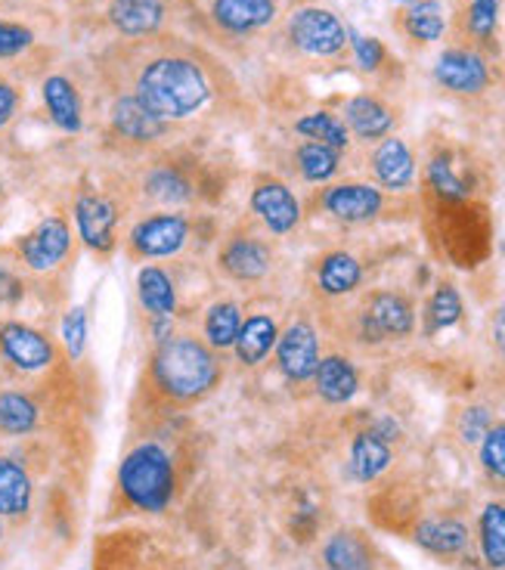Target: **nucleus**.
I'll list each match as a JSON object with an SVG mask.
<instances>
[{
    "label": "nucleus",
    "mask_w": 505,
    "mask_h": 570,
    "mask_svg": "<svg viewBox=\"0 0 505 570\" xmlns=\"http://www.w3.org/2000/svg\"><path fill=\"white\" fill-rule=\"evenodd\" d=\"M16 102H20V97H16V90L10 87L7 82H0V127L13 119V112H16Z\"/></svg>",
    "instance_id": "c03bdc74"
},
{
    "label": "nucleus",
    "mask_w": 505,
    "mask_h": 570,
    "mask_svg": "<svg viewBox=\"0 0 505 570\" xmlns=\"http://www.w3.org/2000/svg\"><path fill=\"white\" fill-rule=\"evenodd\" d=\"M481 459H484L486 469L505 481V425H496L486 431L484 447H481Z\"/></svg>",
    "instance_id": "58836bf2"
},
{
    "label": "nucleus",
    "mask_w": 505,
    "mask_h": 570,
    "mask_svg": "<svg viewBox=\"0 0 505 570\" xmlns=\"http://www.w3.org/2000/svg\"><path fill=\"white\" fill-rule=\"evenodd\" d=\"M124 496L137 506V509L146 511H162L171 496H174V471H171V462L164 456L162 447H137L127 459H124L122 474Z\"/></svg>",
    "instance_id": "7ed1b4c3"
},
{
    "label": "nucleus",
    "mask_w": 505,
    "mask_h": 570,
    "mask_svg": "<svg viewBox=\"0 0 505 570\" xmlns=\"http://www.w3.org/2000/svg\"><path fill=\"white\" fill-rule=\"evenodd\" d=\"M44 102H47L53 122L60 124L62 131H69V134L82 131V100H78L72 82H65L60 75L47 78L44 82Z\"/></svg>",
    "instance_id": "aec40b11"
},
{
    "label": "nucleus",
    "mask_w": 505,
    "mask_h": 570,
    "mask_svg": "<svg viewBox=\"0 0 505 570\" xmlns=\"http://www.w3.org/2000/svg\"><path fill=\"white\" fill-rule=\"evenodd\" d=\"M313 375H317L320 397L329 400V404H347L357 394V385H360L357 369L350 367L344 357H325V360H320V367H317Z\"/></svg>",
    "instance_id": "a211bd4d"
},
{
    "label": "nucleus",
    "mask_w": 505,
    "mask_h": 570,
    "mask_svg": "<svg viewBox=\"0 0 505 570\" xmlns=\"http://www.w3.org/2000/svg\"><path fill=\"white\" fill-rule=\"evenodd\" d=\"M32 503V481L20 462L0 456V515H22Z\"/></svg>",
    "instance_id": "4be33fe9"
},
{
    "label": "nucleus",
    "mask_w": 505,
    "mask_h": 570,
    "mask_svg": "<svg viewBox=\"0 0 505 570\" xmlns=\"http://www.w3.org/2000/svg\"><path fill=\"white\" fill-rule=\"evenodd\" d=\"M251 208L258 211L263 224L270 226L273 233H288L295 230L298 218H301V208H298V199L288 193V186L276 184V181H267L255 189L251 196Z\"/></svg>",
    "instance_id": "f8f14e48"
},
{
    "label": "nucleus",
    "mask_w": 505,
    "mask_h": 570,
    "mask_svg": "<svg viewBox=\"0 0 505 570\" xmlns=\"http://www.w3.org/2000/svg\"><path fill=\"white\" fill-rule=\"evenodd\" d=\"M223 267L236 280H261L270 267V251L255 239H236L223 251Z\"/></svg>",
    "instance_id": "412c9836"
},
{
    "label": "nucleus",
    "mask_w": 505,
    "mask_h": 570,
    "mask_svg": "<svg viewBox=\"0 0 505 570\" xmlns=\"http://www.w3.org/2000/svg\"><path fill=\"white\" fill-rule=\"evenodd\" d=\"M112 124L115 131L127 137V140H156L164 134V119L156 115L146 102L134 94V97H122L112 106Z\"/></svg>",
    "instance_id": "4468645a"
},
{
    "label": "nucleus",
    "mask_w": 505,
    "mask_h": 570,
    "mask_svg": "<svg viewBox=\"0 0 505 570\" xmlns=\"http://www.w3.org/2000/svg\"><path fill=\"white\" fill-rule=\"evenodd\" d=\"M62 338L72 357H82L84 342H87V317H84L82 307L69 310V317L62 320Z\"/></svg>",
    "instance_id": "ea45409f"
},
{
    "label": "nucleus",
    "mask_w": 505,
    "mask_h": 570,
    "mask_svg": "<svg viewBox=\"0 0 505 570\" xmlns=\"http://www.w3.org/2000/svg\"><path fill=\"white\" fill-rule=\"evenodd\" d=\"M146 189H149L159 202H183V199H189V184L183 181L177 171H171V168L156 171V174L146 181Z\"/></svg>",
    "instance_id": "c9c22d12"
},
{
    "label": "nucleus",
    "mask_w": 505,
    "mask_h": 570,
    "mask_svg": "<svg viewBox=\"0 0 505 570\" xmlns=\"http://www.w3.org/2000/svg\"><path fill=\"white\" fill-rule=\"evenodd\" d=\"M401 3H412V0H401Z\"/></svg>",
    "instance_id": "de8ad7c7"
},
{
    "label": "nucleus",
    "mask_w": 505,
    "mask_h": 570,
    "mask_svg": "<svg viewBox=\"0 0 505 570\" xmlns=\"http://www.w3.org/2000/svg\"><path fill=\"white\" fill-rule=\"evenodd\" d=\"M75 221L82 230V239L94 251H109L115 243V208L100 196H84L75 205Z\"/></svg>",
    "instance_id": "ddd939ff"
},
{
    "label": "nucleus",
    "mask_w": 505,
    "mask_h": 570,
    "mask_svg": "<svg viewBox=\"0 0 505 570\" xmlns=\"http://www.w3.org/2000/svg\"><path fill=\"white\" fill-rule=\"evenodd\" d=\"M186 233H189V226L183 218L159 214V218H149V221L134 226L131 243L146 258H164V255H174L186 243Z\"/></svg>",
    "instance_id": "9d476101"
},
{
    "label": "nucleus",
    "mask_w": 505,
    "mask_h": 570,
    "mask_svg": "<svg viewBox=\"0 0 505 570\" xmlns=\"http://www.w3.org/2000/svg\"><path fill=\"white\" fill-rule=\"evenodd\" d=\"M416 326L412 320V307L406 298L401 295H391V292H382L369 301V310L364 317V329L366 338H401V335H409Z\"/></svg>",
    "instance_id": "0eeeda50"
},
{
    "label": "nucleus",
    "mask_w": 505,
    "mask_h": 570,
    "mask_svg": "<svg viewBox=\"0 0 505 570\" xmlns=\"http://www.w3.org/2000/svg\"><path fill=\"white\" fill-rule=\"evenodd\" d=\"M463 320V298L453 285H441L428 305V332L456 326Z\"/></svg>",
    "instance_id": "72a5a7b5"
},
{
    "label": "nucleus",
    "mask_w": 505,
    "mask_h": 570,
    "mask_svg": "<svg viewBox=\"0 0 505 570\" xmlns=\"http://www.w3.org/2000/svg\"><path fill=\"white\" fill-rule=\"evenodd\" d=\"M156 382L171 394V397H199L208 387L218 382V363L208 354V347H202L193 338H174L164 342L156 354Z\"/></svg>",
    "instance_id": "f03ea898"
},
{
    "label": "nucleus",
    "mask_w": 505,
    "mask_h": 570,
    "mask_svg": "<svg viewBox=\"0 0 505 570\" xmlns=\"http://www.w3.org/2000/svg\"><path fill=\"white\" fill-rule=\"evenodd\" d=\"M347 38L354 41V50H357V62L364 65V69H379L384 60V47L375 38H364V35H357V32H347Z\"/></svg>",
    "instance_id": "37998d69"
},
{
    "label": "nucleus",
    "mask_w": 505,
    "mask_h": 570,
    "mask_svg": "<svg viewBox=\"0 0 505 570\" xmlns=\"http://www.w3.org/2000/svg\"><path fill=\"white\" fill-rule=\"evenodd\" d=\"M434 78L456 94H481L490 82L484 60L468 50H446L434 65Z\"/></svg>",
    "instance_id": "1a4fd4ad"
},
{
    "label": "nucleus",
    "mask_w": 505,
    "mask_h": 570,
    "mask_svg": "<svg viewBox=\"0 0 505 570\" xmlns=\"http://www.w3.org/2000/svg\"><path fill=\"white\" fill-rule=\"evenodd\" d=\"M276 345V326L270 317H251L243 329H239V338H236V354L245 367H255L261 363L263 357L273 350Z\"/></svg>",
    "instance_id": "5701e85b"
},
{
    "label": "nucleus",
    "mask_w": 505,
    "mask_h": 570,
    "mask_svg": "<svg viewBox=\"0 0 505 570\" xmlns=\"http://www.w3.org/2000/svg\"><path fill=\"white\" fill-rule=\"evenodd\" d=\"M406 32L416 38V41H438L444 35V7L438 0H422V3H412L409 13H406Z\"/></svg>",
    "instance_id": "c756f323"
},
{
    "label": "nucleus",
    "mask_w": 505,
    "mask_h": 570,
    "mask_svg": "<svg viewBox=\"0 0 505 570\" xmlns=\"http://www.w3.org/2000/svg\"><path fill=\"white\" fill-rule=\"evenodd\" d=\"M276 357H280V369L292 382H304L310 379L317 367H320V345H317V332L304 323L285 329V335L280 338L276 347Z\"/></svg>",
    "instance_id": "39448f33"
},
{
    "label": "nucleus",
    "mask_w": 505,
    "mask_h": 570,
    "mask_svg": "<svg viewBox=\"0 0 505 570\" xmlns=\"http://www.w3.org/2000/svg\"><path fill=\"white\" fill-rule=\"evenodd\" d=\"M0 536H3V528H0Z\"/></svg>",
    "instance_id": "09e8293b"
},
{
    "label": "nucleus",
    "mask_w": 505,
    "mask_h": 570,
    "mask_svg": "<svg viewBox=\"0 0 505 570\" xmlns=\"http://www.w3.org/2000/svg\"><path fill=\"white\" fill-rule=\"evenodd\" d=\"M32 32L16 22H0V57H16L25 47H32Z\"/></svg>",
    "instance_id": "a19ab883"
},
{
    "label": "nucleus",
    "mask_w": 505,
    "mask_h": 570,
    "mask_svg": "<svg viewBox=\"0 0 505 570\" xmlns=\"http://www.w3.org/2000/svg\"><path fill=\"white\" fill-rule=\"evenodd\" d=\"M69 245H72V236H69L65 221L50 218L22 243V258L32 270H50L69 255Z\"/></svg>",
    "instance_id": "9b49d317"
},
{
    "label": "nucleus",
    "mask_w": 505,
    "mask_h": 570,
    "mask_svg": "<svg viewBox=\"0 0 505 570\" xmlns=\"http://www.w3.org/2000/svg\"><path fill=\"white\" fill-rule=\"evenodd\" d=\"M459 431L468 444H478L484 441V434L490 431V412L484 407H471L463 412V422H459Z\"/></svg>",
    "instance_id": "79ce46f5"
},
{
    "label": "nucleus",
    "mask_w": 505,
    "mask_h": 570,
    "mask_svg": "<svg viewBox=\"0 0 505 570\" xmlns=\"http://www.w3.org/2000/svg\"><path fill=\"white\" fill-rule=\"evenodd\" d=\"M323 558L329 570H372V555L357 533H335L325 543Z\"/></svg>",
    "instance_id": "b1692460"
},
{
    "label": "nucleus",
    "mask_w": 505,
    "mask_h": 570,
    "mask_svg": "<svg viewBox=\"0 0 505 570\" xmlns=\"http://www.w3.org/2000/svg\"><path fill=\"white\" fill-rule=\"evenodd\" d=\"M288 35L310 57H335L347 41L342 22L335 20L329 10H320V7L298 10L288 22Z\"/></svg>",
    "instance_id": "20e7f679"
},
{
    "label": "nucleus",
    "mask_w": 505,
    "mask_h": 570,
    "mask_svg": "<svg viewBox=\"0 0 505 570\" xmlns=\"http://www.w3.org/2000/svg\"><path fill=\"white\" fill-rule=\"evenodd\" d=\"M38 425V409L22 394H0V428L7 434H28Z\"/></svg>",
    "instance_id": "2f4dec72"
},
{
    "label": "nucleus",
    "mask_w": 505,
    "mask_h": 570,
    "mask_svg": "<svg viewBox=\"0 0 505 570\" xmlns=\"http://www.w3.org/2000/svg\"><path fill=\"white\" fill-rule=\"evenodd\" d=\"M137 97L168 122V119H186L199 112L211 97V84L199 69V62L186 57H159L140 72Z\"/></svg>",
    "instance_id": "f257e3e1"
},
{
    "label": "nucleus",
    "mask_w": 505,
    "mask_h": 570,
    "mask_svg": "<svg viewBox=\"0 0 505 570\" xmlns=\"http://www.w3.org/2000/svg\"><path fill=\"white\" fill-rule=\"evenodd\" d=\"M273 13H276V0H214V20L233 35L261 28L273 20Z\"/></svg>",
    "instance_id": "2eb2a0df"
},
{
    "label": "nucleus",
    "mask_w": 505,
    "mask_h": 570,
    "mask_svg": "<svg viewBox=\"0 0 505 570\" xmlns=\"http://www.w3.org/2000/svg\"><path fill=\"white\" fill-rule=\"evenodd\" d=\"M500 3H503V0H471V7H468V32H471L475 38L486 41V38L496 32Z\"/></svg>",
    "instance_id": "4c0bfd02"
},
{
    "label": "nucleus",
    "mask_w": 505,
    "mask_h": 570,
    "mask_svg": "<svg viewBox=\"0 0 505 570\" xmlns=\"http://www.w3.org/2000/svg\"><path fill=\"white\" fill-rule=\"evenodd\" d=\"M493 342L500 345V350L505 354V307L493 317Z\"/></svg>",
    "instance_id": "49530a36"
},
{
    "label": "nucleus",
    "mask_w": 505,
    "mask_h": 570,
    "mask_svg": "<svg viewBox=\"0 0 505 570\" xmlns=\"http://www.w3.org/2000/svg\"><path fill=\"white\" fill-rule=\"evenodd\" d=\"M298 168H301V174L307 181L323 184L338 171V149H332L325 142H304L301 149H298Z\"/></svg>",
    "instance_id": "7c9ffc66"
},
{
    "label": "nucleus",
    "mask_w": 505,
    "mask_h": 570,
    "mask_svg": "<svg viewBox=\"0 0 505 570\" xmlns=\"http://www.w3.org/2000/svg\"><path fill=\"white\" fill-rule=\"evenodd\" d=\"M298 131L313 142H325V146H332L338 152L347 146V127L335 115H329V112H313V115L301 119Z\"/></svg>",
    "instance_id": "f704fd0d"
},
{
    "label": "nucleus",
    "mask_w": 505,
    "mask_h": 570,
    "mask_svg": "<svg viewBox=\"0 0 505 570\" xmlns=\"http://www.w3.org/2000/svg\"><path fill=\"white\" fill-rule=\"evenodd\" d=\"M344 119L350 124V131L364 140H382L394 124V115L372 97H354L344 109Z\"/></svg>",
    "instance_id": "6ab92c4d"
},
{
    "label": "nucleus",
    "mask_w": 505,
    "mask_h": 570,
    "mask_svg": "<svg viewBox=\"0 0 505 570\" xmlns=\"http://www.w3.org/2000/svg\"><path fill=\"white\" fill-rule=\"evenodd\" d=\"M239 329L243 326H239V307L236 305H214L208 310L205 332H208V342L214 347L236 345Z\"/></svg>",
    "instance_id": "473e14b6"
},
{
    "label": "nucleus",
    "mask_w": 505,
    "mask_h": 570,
    "mask_svg": "<svg viewBox=\"0 0 505 570\" xmlns=\"http://www.w3.org/2000/svg\"><path fill=\"white\" fill-rule=\"evenodd\" d=\"M323 205L332 218H338L344 224H364L382 211V193L366 184H342L325 193Z\"/></svg>",
    "instance_id": "423d86ee"
},
{
    "label": "nucleus",
    "mask_w": 505,
    "mask_h": 570,
    "mask_svg": "<svg viewBox=\"0 0 505 570\" xmlns=\"http://www.w3.org/2000/svg\"><path fill=\"white\" fill-rule=\"evenodd\" d=\"M428 184L434 186L444 199H465L468 196V186L453 174V164L444 156L428 164Z\"/></svg>",
    "instance_id": "e433bc0d"
},
{
    "label": "nucleus",
    "mask_w": 505,
    "mask_h": 570,
    "mask_svg": "<svg viewBox=\"0 0 505 570\" xmlns=\"http://www.w3.org/2000/svg\"><path fill=\"white\" fill-rule=\"evenodd\" d=\"M0 350H3V357H7L13 367L28 369V372L44 369L53 360V347H50V342L44 338L41 332L22 326V323H7V326L0 329Z\"/></svg>",
    "instance_id": "6e6552de"
},
{
    "label": "nucleus",
    "mask_w": 505,
    "mask_h": 570,
    "mask_svg": "<svg viewBox=\"0 0 505 570\" xmlns=\"http://www.w3.org/2000/svg\"><path fill=\"white\" fill-rule=\"evenodd\" d=\"M481 549L490 568H505V506L500 503L481 515Z\"/></svg>",
    "instance_id": "c85d7f7f"
},
{
    "label": "nucleus",
    "mask_w": 505,
    "mask_h": 570,
    "mask_svg": "<svg viewBox=\"0 0 505 570\" xmlns=\"http://www.w3.org/2000/svg\"><path fill=\"white\" fill-rule=\"evenodd\" d=\"M416 540L419 546L428 552H438V555H456L465 549L468 543V530L459 521H424L422 528L416 530Z\"/></svg>",
    "instance_id": "cd10ccee"
},
{
    "label": "nucleus",
    "mask_w": 505,
    "mask_h": 570,
    "mask_svg": "<svg viewBox=\"0 0 505 570\" xmlns=\"http://www.w3.org/2000/svg\"><path fill=\"white\" fill-rule=\"evenodd\" d=\"M109 20L122 35H152L164 20L162 0H112Z\"/></svg>",
    "instance_id": "f3484780"
},
{
    "label": "nucleus",
    "mask_w": 505,
    "mask_h": 570,
    "mask_svg": "<svg viewBox=\"0 0 505 570\" xmlns=\"http://www.w3.org/2000/svg\"><path fill=\"white\" fill-rule=\"evenodd\" d=\"M360 261L347 251H335L320 264V288L329 295H347L360 285Z\"/></svg>",
    "instance_id": "a878e982"
},
{
    "label": "nucleus",
    "mask_w": 505,
    "mask_h": 570,
    "mask_svg": "<svg viewBox=\"0 0 505 570\" xmlns=\"http://www.w3.org/2000/svg\"><path fill=\"white\" fill-rule=\"evenodd\" d=\"M137 292H140V301L149 313H156V317L174 313V305H177L174 285L168 280V273L159 270V267H146V270H140V276H137Z\"/></svg>",
    "instance_id": "bb28decb"
},
{
    "label": "nucleus",
    "mask_w": 505,
    "mask_h": 570,
    "mask_svg": "<svg viewBox=\"0 0 505 570\" xmlns=\"http://www.w3.org/2000/svg\"><path fill=\"white\" fill-rule=\"evenodd\" d=\"M372 168H375V177L379 184L387 189H406L416 177V162H412V152L406 149L404 140L397 137H387L382 146L375 149L372 156Z\"/></svg>",
    "instance_id": "dca6fc26"
},
{
    "label": "nucleus",
    "mask_w": 505,
    "mask_h": 570,
    "mask_svg": "<svg viewBox=\"0 0 505 570\" xmlns=\"http://www.w3.org/2000/svg\"><path fill=\"white\" fill-rule=\"evenodd\" d=\"M391 462V449L384 444L382 437L375 431H364L357 441H354V449H350V466H354V474L360 481H372L379 478Z\"/></svg>",
    "instance_id": "393cba45"
},
{
    "label": "nucleus",
    "mask_w": 505,
    "mask_h": 570,
    "mask_svg": "<svg viewBox=\"0 0 505 570\" xmlns=\"http://www.w3.org/2000/svg\"><path fill=\"white\" fill-rule=\"evenodd\" d=\"M16 292H20V288H16V280H13L7 270H0V301H13Z\"/></svg>",
    "instance_id": "a18cd8bd"
}]
</instances>
